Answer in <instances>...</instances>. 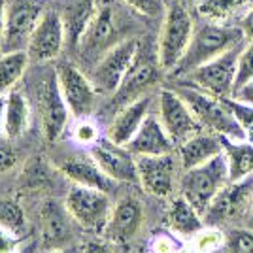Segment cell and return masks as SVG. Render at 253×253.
Listing matches in <instances>:
<instances>
[{"mask_svg": "<svg viewBox=\"0 0 253 253\" xmlns=\"http://www.w3.org/2000/svg\"><path fill=\"white\" fill-rule=\"evenodd\" d=\"M244 42L246 38L238 25H217L199 17L195 21V31L191 36L189 47L178 66L172 70V74L183 78L195 68H199L201 64L208 63Z\"/></svg>", "mask_w": 253, "mask_h": 253, "instance_id": "cell-1", "label": "cell"}, {"mask_svg": "<svg viewBox=\"0 0 253 253\" xmlns=\"http://www.w3.org/2000/svg\"><path fill=\"white\" fill-rule=\"evenodd\" d=\"M174 89L187 102V106L195 114V117L199 119L202 128H208L210 132H215L223 138H229L232 142L246 140L242 126L238 123V119L234 117L225 98L213 96L189 84H183V82Z\"/></svg>", "mask_w": 253, "mask_h": 253, "instance_id": "cell-2", "label": "cell"}, {"mask_svg": "<svg viewBox=\"0 0 253 253\" xmlns=\"http://www.w3.org/2000/svg\"><path fill=\"white\" fill-rule=\"evenodd\" d=\"M195 31V19L185 2H172L165 15L157 42V57L165 72H172L187 51Z\"/></svg>", "mask_w": 253, "mask_h": 253, "instance_id": "cell-3", "label": "cell"}, {"mask_svg": "<svg viewBox=\"0 0 253 253\" xmlns=\"http://www.w3.org/2000/svg\"><path fill=\"white\" fill-rule=\"evenodd\" d=\"M227 183H229V167L223 151L201 167L185 170V176L181 178V195L204 215L213 199L217 197V193Z\"/></svg>", "mask_w": 253, "mask_h": 253, "instance_id": "cell-4", "label": "cell"}, {"mask_svg": "<svg viewBox=\"0 0 253 253\" xmlns=\"http://www.w3.org/2000/svg\"><path fill=\"white\" fill-rule=\"evenodd\" d=\"M138 38H123L98 59L91 70V82L98 95H112L119 89L140 49Z\"/></svg>", "mask_w": 253, "mask_h": 253, "instance_id": "cell-5", "label": "cell"}, {"mask_svg": "<svg viewBox=\"0 0 253 253\" xmlns=\"http://www.w3.org/2000/svg\"><path fill=\"white\" fill-rule=\"evenodd\" d=\"M244 43L232 47L223 55L211 59L208 63L201 64L199 68H195L193 72L183 76L189 84L201 91H206L213 96L227 98L234 93V80H236V66H238V55Z\"/></svg>", "mask_w": 253, "mask_h": 253, "instance_id": "cell-6", "label": "cell"}, {"mask_svg": "<svg viewBox=\"0 0 253 253\" xmlns=\"http://www.w3.org/2000/svg\"><path fill=\"white\" fill-rule=\"evenodd\" d=\"M64 206L72 215V219L89 231H104L112 213L110 193L91 189L78 183L68 191Z\"/></svg>", "mask_w": 253, "mask_h": 253, "instance_id": "cell-7", "label": "cell"}, {"mask_svg": "<svg viewBox=\"0 0 253 253\" xmlns=\"http://www.w3.org/2000/svg\"><path fill=\"white\" fill-rule=\"evenodd\" d=\"M45 11V0H8L6 6V34L2 49H27L32 32Z\"/></svg>", "mask_w": 253, "mask_h": 253, "instance_id": "cell-8", "label": "cell"}, {"mask_svg": "<svg viewBox=\"0 0 253 253\" xmlns=\"http://www.w3.org/2000/svg\"><path fill=\"white\" fill-rule=\"evenodd\" d=\"M159 119L169 136L178 148L185 140L204 130L199 119L191 112L187 102L176 93V89H161L159 93Z\"/></svg>", "mask_w": 253, "mask_h": 253, "instance_id": "cell-9", "label": "cell"}, {"mask_svg": "<svg viewBox=\"0 0 253 253\" xmlns=\"http://www.w3.org/2000/svg\"><path fill=\"white\" fill-rule=\"evenodd\" d=\"M253 206V174L238 181H229L217 197L213 199L210 208L202 215L206 225H219V223L234 221L242 217Z\"/></svg>", "mask_w": 253, "mask_h": 253, "instance_id": "cell-10", "label": "cell"}, {"mask_svg": "<svg viewBox=\"0 0 253 253\" xmlns=\"http://www.w3.org/2000/svg\"><path fill=\"white\" fill-rule=\"evenodd\" d=\"M55 74L70 114L76 117L89 116L98 95L91 78H87L78 66L70 63H61L55 68Z\"/></svg>", "mask_w": 253, "mask_h": 253, "instance_id": "cell-11", "label": "cell"}, {"mask_svg": "<svg viewBox=\"0 0 253 253\" xmlns=\"http://www.w3.org/2000/svg\"><path fill=\"white\" fill-rule=\"evenodd\" d=\"M38 104H40V117H42V128L45 140L47 142L59 140L63 136L66 125H68L70 110L64 102V96L61 93L55 72L51 76H47L38 87Z\"/></svg>", "mask_w": 253, "mask_h": 253, "instance_id": "cell-12", "label": "cell"}, {"mask_svg": "<svg viewBox=\"0 0 253 253\" xmlns=\"http://www.w3.org/2000/svg\"><path fill=\"white\" fill-rule=\"evenodd\" d=\"M64 45H66V36H64L61 13L55 10H45L27 43V53L31 61L36 63L53 61L63 53Z\"/></svg>", "mask_w": 253, "mask_h": 253, "instance_id": "cell-13", "label": "cell"}, {"mask_svg": "<svg viewBox=\"0 0 253 253\" xmlns=\"http://www.w3.org/2000/svg\"><path fill=\"white\" fill-rule=\"evenodd\" d=\"M161 72H165V70L159 63V57L157 55L155 57L148 55L144 51V45L140 43V49H138L134 63L130 64L128 72L125 74L119 89L116 91V102L125 106L126 102L142 96L144 91H148L151 85L157 84Z\"/></svg>", "mask_w": 253, "mask_h": 253, "instance_id": "cell-14", "label": "cell"}, {"mask_svg": "<svg viewBox=\"0 0 253 253\" xmlns=\"http://www.w3.org/2000/svg\"><path fill=\"white\" fill-rule=\"evenodd\" d=\"M138 181L144 189L155 197H169L174 191L176 157L174 151L165 155H142L136 157Z\"/></svg>", "mask_w": 253, "mask_h": 253, "instance_id": "cell-15", "label": "cell"}, {"mask_svg": "<svg viewBox=\"0 0 253 253\" xmlns=\"http://www.w3.org/2000/svg\"><path fill=\"white\" fill-rule=\"evenodd\" d=\"M89 151L96 165L102 169V172L114 181H125V183L138 181L136 157L125 146H119L108 138H102Z\"/></svg>", "mask_w": 253, "mask_h": 253, "instance_id": "cell-16", "label": "cell"}, {"mask_svg": "<svg viewBox=\"0 0 253 253\" xmlns=\"http://www.w3.org/2000/svg\"><path fill=\"white\" fill-rule=\"evenodd\" d=\"M123 38H119V29H117L116 15L110 6H100L96 13L95 21L91 23L89 31L85 32V36L80 42V51L89 61H98L110 47H114L117 42H121Z\"/></svg>", "mask_w": 253, "mask_h": 253, "instance_id": "cell-17", "label": "cell"}, {"mask_svg": "<svg viewBox=\"0 0 253 253\" xmlns=\"http://www.w3.org/2000/svg\"><path fill=\"white\" fill-rule=\"evenodd\" d=\"M134 157H142V155H165V153H172L176 149V144L172 142L169 136L167 128L163 126L159 116L149 114L144 123L140 125L136 134L130 138V142L125 146Z\"/></svg>", "mask_w": 253, "mask_h": 253, "instance_id": "cell-18", "label": "cell"}, {"mask_svg": "<svg viewBox=\"0 0 253 253\" xmlns=\"http://www.w3.org/2000/svg\"><path fill=\"white\" fill-rule=\"evenodd\" d=\"M149 108H151V96L142 95L121 106V110L116 114L112 125L108 128V140H112L114 144L126 146L130 142V138L136 134L140 125L144 123V119L149 116Z\"/></svg>", "mask_w": 253, "mask_h": 253, "instance_id": "cell-19", "label": "cell"}, {"mask_svg": "<svg viewBox=\"0 0 253 253\" xmlns=\"http://www.w3.org/2000/svg\"><path fill=\"white\" fill-rule=\"evenodd\" d=\"M144 219V211L136 199L125 197L112 208L110 219L106 223V236L114 242H128L138 232Z\"/></svg>", "mask_w": 253, "mask_h": 253, "instance_id": "cell-20", "label": "cell"}, {"mask_svg": "<svg viewBox=\"0 0 253 253\" xmlns=\"http://www.w3.org/2000/svg\"><path fill=\"white\" fill-rule=\"evenodd\" d=\"M98 8L100 6L96 4V0H64L61 17L64 25L66 45L70 47L80 45L91 23L95 21Z\"/></svg>", "mask_w": 253, "mask_h": 253, "instance_id": "cell-21", "label": "cell"}, {"mask_svg": "<svg viewBox=\"0 0 253 253\" xmlns=\"http://www.w3.org/2000/svg\"><path fill=\"white\" fill-rule=\"evenodd\" d=\"M176 149L183 170H191L223 153V138L215 132L201 130L189 140H185L183 144H179Z\"/></svg>", "mask_w": 253, "mask_h": 253, "instance_id": "cell-22", "label": "cell"}, {"mask_svg": "<svg viewBox=\"0 0 253 253\" xmlns=\"http://www.w3.org/2000/svg\"><path fill=\"white\" fill-rule=\"evenodd\" d=\"M59 170L63 172L66 178H70L74 183H78V185H85V187L104 191V193H112L114 187H116V181L110 176H106L93 157L66 159L64 163L59 165Z\"/></svg>", "mask_w": 253, "mask_h": 253, "instance_id": "cell-23", "label": "cell"}, {"mask_svg": "<svg viewBox=\"0 0 253 253\" xmlns=\"http://www.w3.org/2000/svg\"><path fill=\"white\" fill-rule=\"evenodd\" d=\"M72 217L66 206L59 202L47 201L40 210V231L45 246H63L70 238V219Z\"/></svg>", "mask_w": 253, "mask_h": 253, "instance_id": "cell-24", "label": "cell"}, {"mask_svg": "<svg viewBox=\"0 0 253 253\" xmlns=\"http://www.w3.org/2000/svg\"><path fill=\"white\" fill-rule=\"evenodd\" d=\"M253 0H197V17L217 25H238Z\"/></svg>", "mask_w": 253, "mask_h": 253, "instance_id": "cell-25", "label": "cell"}, {"mask_svg": "<svg viewBox=\"0 0 253 253\" xmlns=\"http://www.w3.org/2000/svg\"><path fill=\"white\" fill-rule=\"evenodd\" d=\"M167 225L170 232L181 238H193L206 225L202 213L183 195L174 199L167 213Z\"/></svg>", "mask_w": 253, "mask_h": 253, "instance_id": "cell-26", "label": "cell"}, {"mask_svg": "<svg viewBox=\"0 0 253 253\" xmlns=\"http://www.w3.org/2000/svg\"><path fill=\"white\" fill-rule=\"evenodd\" d=\"M223 138V136H221ZM223 151L229 167V181H238L253 174V144L248 140L232 142L223 138Z\"/></svg>", "mask_w": 253, "mask_h": 253, "instance_id": "cell-27", "label": "cell"}, {"mask_svg": "<svg viewBox=\"0 0 253 253\" xmlns=\"http://www.w3.org/2000/svg\"><path fill=\"white\" fill-rule=\"evenodd\" d=\"M31 123V106L21 91H8L6 102V121H4V136L19 138L25 134Z\"/></svg>", "mask_w": 253, "mask_h": 253, "instance_id": "cell-28", "label": "cell"}, {"mask_svg": "<svg viewBox=\"0 0 253 253\" xmlns=\"http://www.w3.org/2000/svg\"><path fill=\"white\" fill-rule=\"evenodd\" d=\"M29 63H31V57L27 49L6 51L0 57V93H8L13 89V85L25 74Z\"/></svg>", "mask_w": 253, "mask_h": 253, "instance_id": "cell-29", "label": "cell"}, {"mask_svg": "<svg viewBox=\"0 0 253 253\" xmlns=\"http://www.w3.org/2000/svg\"><path fill=\"white\" fill-rule=\"evenodd\" d=\"M0 225L21 236V232L27 229V217L19 202L11 199L0 201Z\"/></svg>", "mask_w": 253, "mask_h": 253, "instance_id": "cell-30", "label": "cell"}, {"mask_svg": "<svg viewBox=\"0 0 253 253\" xmlns=\"http://www.w3.org/2000/svg\"><path fill=\"white\" fill-rule=\"evenodd\" d=\"M70 138H72V142H76L78 146L91 149L96 142L102 140V136H100V126H98V123L93 121L89 116L78 117V121H76L74 126H72Z\"/></svg>", "mask_w": 253, "mask_h": 253, "instance_id": "cell-31", "label": "cell"}, {"mask_svg": "<svg viewBox=\"0 0 253 253\" xmlns=\"http://www.w3.org/2000/svg\"><path fill=\"white\" fill-rule=\"evenodd\" d=\"M191 242L195 244L202 253H213V252H217L223 244H225V236H223V232L219 231L217 227H213V225H204L201 231L191 238Z\"/></svg>", "mask_w": 253, "mask_h": 253, "instance_id": "cell-32", "label": "cell"}, {"mask_svg": "<svg viewBox=\"0 0 253 253\" xmlns=\"http://www.w3.org/2000/svg\"><path fill=\"white\" fill-rule=\"evenodd\" d=\"M253 80V42H244L240 55H238V66H236V80H234V91Z\"/></svg>", "mask_w": 253, "mask_h": 253, "instance_id": "cell-33", "label": "cell"}, {"mask_svg": "<svg viewBox=\"0 0 253 253\" xmlns=\"http://www.w3.org/2000/svg\"><path fill=\"white\" fill-rule=\"evenodd\" d=\"M225 100H227V104H229V108L232 110L234 117L238 119V123L242 126L244 134H246V140L253 144V106L246 104V102H240V100H236V98H232V96H227Z\"/></svg>", "mask_w": 253, "mask_h": 253, "instance_id": "cell-34", "label": "cell"}, {"mask_svg": "<svg viewBox=\"0 0 253 253\" xmlns=\"http://www.w3.org/2000/svg\"><path fill=\"white\" fill-rule=\"evenodd\" d=\"M225 244L229 253H253V232L244 229L232 231L225 238Z\"/></svg>", "mask_w": 253, "mask_h": 253, "instance_id": "cell-35", "label": "cell"}, {"mask_svg": "<svg viewBox=\"0 0 253 253\" xmlns=\"http://www.w3.org/2000/svg\"><path fill=\"white\" fill-rule=\"evenodd\" d=\"M181 250L174 232H157L149 240V253H178Z\"/></svg>", "mask_w": 253, "mask_h": 253, "instance_id": "cell-36", "label": "cell"}, {"mask_svg": "<svg viewBox=\"0 0 253 253\" xmlns=\"http://www.w3.org/2000/svg\"><path fill=\"white\" fill-rule=\"evenodd\" d=\"M125 4H128L132 10H136L142 15H148V17H159V15H165L167 6H165V0H123Z\"/></svg>", "mask_w": 253, "mask_h": 253, "instance_id": "cell-37", "label": "cell"}, {"mask_svg": "<svg viewBox=\"0 0 253 253\" xmlns=\"http://www.w3.org/2000/svg\"><path fill=\"white\" fill-rule=\"evenodd\" d=\"M23 240L19 234L8 231L0 225V253H19L23 248Z\"/></svg>", "mask_w": 253, "mask_h": 253, "instance_id": "cell-38", "label": "cell"}, {"mask_svg": "<svg viewBox=\"0 0 253 253\" xmlns=\"http://www.w3.org/2000/svg\"><path fill=\"white\" fill-rule=\"evenodd\" d=\"M15 163H17V153L11 149L10 144L0 142V174L15 167Z\"/></svg>", "mask_w": 253, "mask_h": 253, "instance_id": "cell-39", "label": "cell"}, {"mask_svg": "<svg viewBox=\"0 0 253 253\" xmlns=\"http://www.w3.org/2000/svg\"><path fill=\"white\" fill-rule=\"evenodd\" d=\"M238 27L242 29L246 42H253V2H252V6L248 8V11L244 13V17L240 19Z\"/></svg>", "mask_w": 253, "mask_h": 253, "instance_id": "cell-40", "label": "cell"}, {"mask_svg": "<svg viewBox=\"0 0 253 253\" xmlns=\"http://www.w3.org/2000/svg\"><path fill=\"white\" fill-rule=\"evenodd\" d=\"M232 98H236V100H240V102H246V104L253 106V80L252 82H248L246 85H242L240 89H236V91L232 93Z\"/></svg>", "mask_w": 253, "mask_h": 253, "instance_id": "cell-41", "label": "cell"}, {"mask_svg": "<svg viewBox=\"0 0 253 253\" xmlns=\"http://www.w3.org/2000/svg\"><path fill=\"white\" fill-rule=\"evenodd\" d=\"M82 253H112L110 246L104 242H98V240H91L84 246Z\"/></svg>", "mask_w": 253, "mask_h": 253, "instance_id": "cell-42", "label": "cell"}, {"mask_svg": "<svg viewBox=\"0 0 253 253\" xmlns=\"http://www.w3.org/2000/svg\"><path fill=\"white\" fill-rule=\"evenodd\" d=\"M6 6H8V0H0V49L6 34Z\"/></svg>", "mask_w": 253, "mask_h": 253, "instance_id": "cell-43", "label": "cell"}, {"mask_svg": "<svg viewBox=\"0 0 253 253\" xmlns=\"http://www.w3.org/2000/svg\"><path fill=\"white\" fill-rule=\"evenodd\" d=\"M6 102H8V93H0V136H4V121H6Z\"/></svg>", "mask_w": 253, "mask_h": 253, "instance_id": "cell-44", "label": "cell"}, {"mask_svg": "<svg viewBox=\"0 0 253 253\" xmlns=\"http://www.w3.org/2000/svg\"><path fill=\"white\" fill-rule=\"evenodd\" d=\"M36 252H38L36 242H34V240H29V242L23 244V248H21V252H19V253H36Z\"/></svg>", "mask_w": 253, "mask_h": 253, "instance_id": "cell-45", "label": "cell"}, {"mask_svg": "<svg viewBox=\"0 0 253 253\" xmlns=\"http://www.w3.org/2000/svg\"><path fill=\"white\" fill-rule=\"evenodd\" d=\"M178 253H202V252L195 246V244L191 242L189 246H181V250H179Z\"/></svg>", "mask_w": 253, "mask_h": 253, "instance_id": "cell-46", "label": "cell"}, {"mask_svg": "<svg viewBox=\"0 0 253 253\" xmlns=\"http://www.w3.org/2000/svg\"><path fill=\"white\" fill-rule=\"evenodd\" d=\"M51 253H72V252H70V250H63V248H57V250Z\"/></svg>", "mask_w": 253, "mask_h": 253, "instance_id": "cell-47", "label": "cell"}, {"mask_svg": "<svg viewBox=\"0 0 253 253\" xmlns=\"http://www.w3.org/2000/svg\"><path fill=\"white\" fill-rule=\"evenodd\" d=\"M181 2H185L187 6H195L197 4V0H181Z\"/></svg>", "mask_w": 253, "mask_h": 253, "instance_id": "cell-48", "label": "cell"}, {"mask_svg": "<svg viewBox=\"0 0 253 253\" xmlns=\"http://www.w3.org/2000/svg\"><path fill=\"white\" fill-rule=\"evenodd\" d=\"M252 217H253V206H252Z\"/></svg>", "mask_w": 253, "mask_h": 253, "instance_id": "cell-49", "label": "cell"}]
</instances>
